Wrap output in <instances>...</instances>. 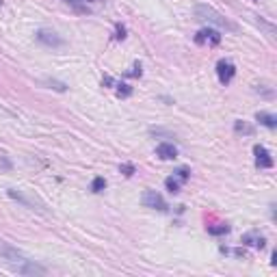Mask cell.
Returning a JSON list of instances; mask_svg holds the SVG:
<instances>
[{"label": "cell", "mask_w": 277, "mask_h": 277, "mask_svg": "<svg viewBox=\"0 0 277 277\" xmlns=\"http://www.w3.org/2000/svg\"><path fill=\"white\" fill-rule=\"evenodd\" d=\"M43 84H48L50 89H57V91H65V89H67L65 84H63V82H59V80H43Z\"/></svg>", "instance_id": "cell-20"}, {"label": "cell", "mask_w": 277, "mask_h": 277, "mask_svg": "<svg viewBox=\"0 0 277 277\" xmlns=\"http://www.w3.org/2000/svg\"><path fill=\"white\" fill-rule=\"evenodd\" d=\"M256 121L260 126H264V128H268V130H273V128H277V117L273 113H266V111H260V113H256Z\"/></svg>", "instance_id": "cell-9"}, {"label": "cell", "mask_w": 277, "mask_h": 277, "mask_svg": "<svg viewBox=\"0 0 277 277\" xmlns=\"http://www.w3.org/2000/svg\"><path fill=\"white\" fill-rule=\"evenodd\" d=\"M229 232V225L227 223H219V225H208V234L212 236H221V234H227Z\"/></svg>", "instance_id": "cell-14"}, {"label": "cell", "mask_w": 277, "mask_h": 277, "mask_svg": "<svg viewBox=\"0 0 277 277\" xmlns=\"http://www.w3.org/2000/svg\"><path fill=\"white\" fill-rule=\"evenodd\" d=\"M117 96H119V98L132 96V87H130V84H126V82H119V84H117Z\"/></svg>", "instance_id": "cell-18"}, {"label": "cell", "mask_w": 277, "mask_h": 277, "mask_svg": "<svg viewBox=\"0 0 277 277\" xmlns=\"http://www.w3.org/2000/svg\"><path fill=\"white\" fill-rule=\"evenodd\" d=\"M195 43H212V45H217V43H221V33L219 30H214V28H204V30H199V33L195 35Z\"/></svg>", "instance_id": "cell-6"}, {"label": "cell", "mask_w": 277, "mask_h": 277, "mask_svg": "<svg viewBox=\"0 0 277 277\" xmlns=\"http://www.w3.org/2000/svg\"><path fill=\"white\" fill-rule=\"evenodd\" d=\"M173 173L178 175V178H180L182 182H187V180L191 178V169H187V167H178V169H175Z\"/></svg>", "instance_id": "cell-19"}, {"label": "cell", "mask_w": 277, "mask_h": 277, "mask_svg": "<svg viewBox=\"0 0 277 277\" xmlns=\"http://www.w3.org/2000/svg\"><path fill=\"white\" fill-rule=\"evenodd\" d=\"M35 39L39 41L41 45H45V48H61V45L65 43L61 35H57L55 30H45V28L37 30V33H35Z\"/></svg>", "instance_id": "cell-4"}, {"label": "cell", "mask_w": 277, "mask_h": 277, "mask_svg": "<svg viewBox=\"0 0 277 277\" xmlns=\"http://www.w3.org/2000/svg\"><path fill=\"white\" fill-rule=\"evenodd\" d=\"M141 202H143L145 208H152V210H158V212H167L169 210V206L163 199V195L156 193V191H152V189L145 191L143 197H141Z\"/></svg>", "instance_id": "cell-3"}, {"label": "cell", "mask_w": 277, "mask_h": 277, "mask_svg": "<svg viewBox=\"0 0 277 277\" xmlns=\"http://www.w3.org/2000/svg\"><path fill=\"white\" fill-rule=\"evenodd\" d=\"M195 18L208 26L219 28V30H227V33H236L238 30V26L234 22H229L225 15L219 13L217 9H212L210 5H195Z\"/></svg>", "instance_id": "cell-2"}, {"label": "cell", "mask_w": 277, "mask_h": 277, "mask_svg": "<svg viewBox=\"0 0 277 277\" xmlns=\"http://www.w3.org/2000/svg\"><path fill=\"white\" fill-rule=\"evenodd\" d=\"M124 37H126V28L124 26H121V24H117V35H115V39H124Z\"/></svg>", "instance_id": "cell-22"}, {"label": "cell", "mask_w": 277, "mask_h": 277, "mask_svg": "<svg viewBox=\"0 0 277 277\" xmlns=\"http://www.w3.org/2000/svg\"><path fill=\"white\" fill-rule=\"evenodd\" d=\"M182 184H184V182H182V180H180L175 173H173V175H169V178L165 180V187H167V191H169V193H171V195H178V193H180Z\"/></svg>", "instance_id": "cell-12"}, {"label": "cell", "mask_w": 277, "mask_h": 277, "mask_svg": "<svg viewBox=\"0 0 277 277\" xmlns=\"http://www.w3.org/2000/svg\"><path fill=\"white\" fill-rule=\"evenodd\" d=\"M156 156L163 158V160H173L175 156H178V148H175L173 143H158L156 145Z\"/></svg>", "instance_id": "cell-8"}, {"label": "cell", "mask_w": 277, "mask_h": 277, "mask_svg": "<svg viewBox=\"0 0 277 277\" xmlns=\"http://www.w3.org/2000/svg\"><path fill=\"white\" fill-rule=\"evenodd\" d=\"M104 189H106V180L102 178V175L94 178V182H91V191H94V193H102Z\"/></svg>", "instance_id": "cell-16"}, {"label": "cell", "mask_w": 277, "mask_h": 277, "mask_svg": "<svg viewBox=\"0 0 277 277\" xmlns=\"http://www.w3.org/2000/svg\"><path fill=\"white\" fill-rule=\"evenodd\" d=\"M258 24H260V26H262V28L266 30L268 39H271V41H273V39H275V26L271 24V22H266L264 18H258Z\"/></svg>", "instance_id": "cell-15"}, {"label": "cell", "mask_w": 277, "mask_h": 277, "mask_svg": "<svg viewBox=\"0 0 277 277\" xmlns=\"http://www.w3.org/2000/svg\"><path fill=\"white\" fill-rule=\"evenodd\" d=\"M0 262L18 275H45V266L37 264L35 260L24 256L18 247H13L3 238H0Z\"/></svg>", "instance_id": "cell-1"}, {"label": "cell", "mask_w": 277, "mask_h": 277, "mask_svg": "<svg viewBox=\"0 0 277 277\" xmlns=\"http://www.w3.org/2000/svg\"><path fill=\"white\" fill-rule=\"evenodd\" d=\"M253 154H256V167L258 169H271L273 167L271 152H268L264 145H256V148H253Z\"/></svg>", "instance_id": "cell-7"}, {"label": "cell", "mask_w": 277, "mask_h": 277, "mask_svg": "<svg viewBox=\"0 0 277 277\" xmlns=\"http://www.w3.org/2000/svg\"><path fill=\"white\" fill-rule=\"evenodd\" d=\"M234 130L236 132H243V134H253V126H249V124H245V121H234Z\"/></svg>", "instance_id": "cell-17"}, {"label": "cell", "mask_w": 277, "mask_h": 277, "mask_svg": "<svg viewBox=\"0 0 277 277\" xmlns=\"http://www.w3.org/2000/svg\"><path fill=\"white\" fill-rule=\"evenodd\" d=\"M243 245H251V247H256V249H264V236L262 234H256V232H249V234H245L243 236Z\"/></svg>", "instance_id": "cell-10"}, {"label": "cell", "mask_w": 277, "mask_h": 277, "mask_svg": "<svg viewBox=\"0 0 277 277\" xmlns=\"http://www.w3.org/2000/svg\"><path fill=\"white\" fill-rule=\"evenodd\" d=\"M119 169H121V173H124L126 178H130V175L134 173V165H121Z\"/></svg>", "instance_id": "cell-21"}, {"label": "cell", "mask_w": 277, "mask_h": 277, "mask_svg": "<svg viewBox=\"0 0 277 277\" xmlns=\"http://www.w3.org/2000/svg\"><path fill=\"white\" fill-rule=\"evenodd\" d=\"M126 76H141V63H134V67H132V72H128Z\"/></svg>", "instance_id": "cell-23"}, {"label": "cell", "mask_w": 277, "mask_h": 277, "mask_svg": "<svg viewBox=\"0 0 277 277\" xmlns=\"http://www.w3.org/2000/svg\"><path fill=\"white\" fill-rule=\"evenodd\" d=\"M9 197H13V199H18V202H22L24 206H28L30 210H41V208H37V202L35 199H28L26 195H22L20 191H15V189H9Z\"/></svg>", "instance_id": "cell-11"}, {"label": "cell", "mask_w": 277, "mask_h": 277, "mask_svg": "<svg viewBox=\"0 0 277 277\" xmlns=\"http://www.w3.org/2000/svg\"><path fill=\"white\" fill-rule=\"evenodd\" d=\"M0 7H3V0H0Z\"/></svg>", "instance_id": "cell-24"}, {"label": "cell", "mask_w": 277, "mask_h": 277, "mask_svg": "<svg viewBox=\"0 0 277 277\" xmlns=\"http://www.w3.org/2000/svg\"><path fill=\"white\" fill-rule=\"evenodd\" d=\"M65 5H69L72 9L76 11V13H91V9H89V5H87V0H63Z\"/></svg>", "instance_id": "cell-13"}, {"label": "cell", "mask_w": 277, "mask_h": 277, "mask_svg": "<svg viewBox=\"0 0 277 277\" xmlns=\"http://www.w3.org/2000/svg\"><path fill=\"white\" fill-rule=\"evenodd\" d=\"M234 76H236V65L232 63V61H227V59H221L217 63V78H219V82L221 84H229Z\"/></svg>", "instance_id": "cell-5"}]
</instances>
